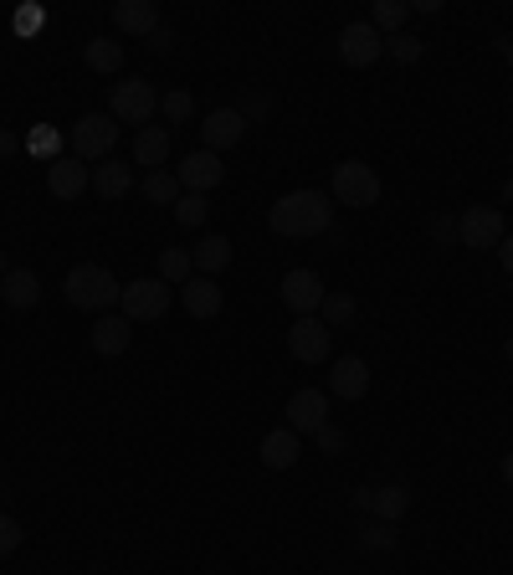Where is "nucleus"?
I'll return each instance as SVG.
<instances>
[{
    "label": "nucleus",
    "mask_w": 513,
    "mask_h": 575,
    "mask_svg": "<svg viewBox=\"0 0 513 575\" xmlns=\"http://www.w3.org/2000/svg\"><path fill=\"white\" fill-rule=\"evenodd\" d=\"M170 211H175V221H180V226H201L211 206H205V196H195V190H180V201H175Z\"/></svg>",
    "instance_id": "nucleus-32"
},
{
    "label": "nucleus",
    "mask_w": 513,
    "mask_h": 575,
    "mask_svg": "<svg viewBox=\"0 0 513 575\" xmlns=\"http://www.w3.org/2000/svg\"><path fill=\"white\" fill-rule=\"evenodd\" d=\"M267 108H273V98H247L241 103V119H267Z\"/></svg>",
    "instance_id": "nucleus-38"
},
{
    "label": "nucleus",
    "mask_w": 513,
    "mask_h": 575,
    "mask_svg": "<svg viewBox=\"0 0 513 575\" xmlns=\"http://www.w3.org/2000/svg\"><path fill=\"white\" fill-rule=\"evenodd\" d=\"M380 51H385V36H380L370 21L339 26V62H349V68H375Z\"/></svg>",
    "instance_id": "nucleus-10"
},
{
    "label": "nucleus",
    "mask_w": 513,
    "mask_h": 575,
    "mask_svg": "<svg viewBox=\"0 0 513 575\" xmlns=\"http://www.w3.org/2000/svg\"><path fill=\"white\" fill-rule=\"evenodd\" d=\"M256 457H262V468L283 473V468H293V462L303 457V437L288 432V426H277V432H267V437L256 442Z\"/></svg>",
    "instance_id": "nucleus-18"
},
{
    "label": "nucleus",
    "mask_w": 513,
    "mask_h": 575,
    "mask_svg": "<svg viewBox=\"0 0 513 575\" xmlns=\"http://www.w3.org/2000/svg\"><path fill=\"white\" fill-rule=\"evenodd\" d=\"M83 62L93 72H119L123 68V42H114V36H93L83 47Z\"/></svg>",
    "instance_id": "nucleus-25"
},
{
    "label": "nucleus",
    "mask_w": 513,
    "mask_h": 575,
    "mask_svg": "<svg viewBox=\"0 0 513 575\" xmlns=\"http://www.w3.org/2000/svg\"><path fill=\"white\" fill-rule=\"evenodd\" d=\"M114 144H119V124L108 119V114H83V119L72 124V154H77L83 165L114 160Z\"/></svg>",
    "instance_id": "nucleus-4"
},
{
    "label": "nucleus",
    "mask_w": 513,
    "mask_h": 575,
    "mask_svg": "<svg viewBox=\"0 0 513 575\" xmlns=\"http://www.w3.org/2000/svg\"><path fill=\"white\" fill-rule=\"evenodd\" d=\"M114 26L129 36H150L154 26H159V5H154V0H119V5H114Z\"/></svg>",
    "instance_id": "nucleus-22"
},
{
    "label": "nucleus",
    "mask_w": 513,
    "mask_h": 575,
    "mask_svg": "<svg viewBox=\"0 0 513 575\" xmlns=\"http://www.w3.org/2000/svg\"><path fill=\"white\" fill-rule=\"evenodd\" d=\"M498 257H503V272L513 278V237H503V247H498Z\"/></svg>",
    "instance_id": "nucleus-41"
},
{
    "label": "nucleus",
    "mask_w": 513,
    "mask_h": 575,
    "mask_svg": "<svg viewBox=\"0 0 513 575\" xmlns=\"http://www.w3.org/2000/svg\"><path fill=\"white\" fill-rule=\"evenodd\" d=\"M503 483L513 489V453H503Z\"/></svg>",
    "instance_id": "nucleus-42"
},
{
    "label": "nucleus",
    "mask_w": 513,
    "mask_h": 575,
    "mask_svg": "<svg viewBox=\"0 0 513 575\" xmlns=\"http://www.w3.org/2000/svg\"><path fill=\"white\" fill-rule=\"evenodd\" d=\"M159 278L170 288H186L190 278H195V262H190L186 247H165V253H159Z\"/></svg>",
    "instance_id": "nucleus-28"
},
{
    "label": "nucleus",
    "mask_w": 513,
    "mask_h": 575,
    "mask_svg": "<svg viewBox=\"0 0 513 575\" xmlns=\"http://www.w3.org/2000/svg\"><path fill=\"white\" fill-rule=\"evenodd\" d=\"M267 226L288 242L324 237L329 226H334V201H329L324 190H288V196H277L267 206Z\"/></svg>",
    "instance_id": "nucleus-1"
},
{
    "label": "nucleus",
    "mask_w": 513,
    "mask_h": 575,
    "mask_svg": "<svg viewBox=\"0 0 513 575\" xmlns=\"http://www.w3.org/2000/svg\"><path fill=\"white\" fill-rule=\"evenodd\" d=\"M431 237H437V242H457V221L437 216V221H431Z\"/></svg>",
    "instance_id": "nucleus-39"
},
{
    "label": "nucleus",
    "mask_w": 513,
    "mask_h": 575,
    "mask_svg": "<svg viewBox=\"0 0 513 575\" xmlns=\"http://www.w3.org/2000/svg\"><path fill=\"white\" fill-rule=\"evenodd\" d=\"M134 190V160H103L93 165V196L98 201H123Z\"/></svg>",
    "instance_id": "nucleus-17"
},
{
    "label": "nucleus",
    "mask_w": 513,
    "mask_h": 575,
    "mask_svg": "<svg viewBox=\"0 0 513 575\" xmlns=\"http://www.w3.org/2000/svg\"><path fill=\"white\" fill-rule=\"evenodd\" d=\"M503 57H509V68H513V42H509V51H503Z\"/></svg>",
    "instance_id": "nucleus-46"
},
{
    "label": "nucleus",
    "mask_w": 513,
    "mask_h": 575,
    "mask_svg": "<svg viewBox=\"0 0 513 575\" xmlns=\"http://www.w3.org/2000/svg\"><path fill=\"white\" fill-rule=\"evenodd\" d=\"M503 211L498 206H467L457 216V242L467 253H498L503 247Z\"/></svg>",
    "instance_id": "nucleus-5"
},
{
    "label": "nucleus",
    "mask_w": 513,
    "mask_h": 575,
    "mask_svg": "<svg viewBox=\"0 0 513 575\" xmlns=\"http://www.w3.org/2000/svg\"><path fill=\"white\" fill-rule=\"evenodd\" d=\"M21 144H16V134H11V129H0V160H5V154H16Z\"/></svg>",
    "instance_id": "nucleus-40"
},
{
    "label": "nucleus",
    "mask_w": 513,
    "mask_h": 575,
    "mask_svg": "<svg viewBox=\"0 0 513 575\" xmlns=\"http://www.w3.org/2000/svg\"><path fill=\"white\" fill-rule=\"evenodd\" d=\"M503 360H513V339H503Z\"/></svg>",
    "instance_id": "nucleus-44"
},
{
    "label": "nucleus",
    "mask_w": 513,
    "mask_h": 575,
    "mask_svg": "<svg viewBox=\"0 0 513 575\" xmlns=\"http://www.w3.org/2000/svg\"><path fill=\"white\" fill-rule=\"evenodd\" d=\"M144 42H150V51H170L175 47V26H165V21H159V26H154Z\"/></svg>",
    "instance_id": "nucleus-36"
},
{
    "label": "nucleus",
    "mask_w": 513,
    "mask_h": 575,
    "mask_svg": "<svg viewBox=\"0 0 513 575\" xmlns=\"http://www.w3.org/2000/svg\"><path fill=\"white\" fill-rule=\"evenodd\" d=\"M175 139L165 124H150V129H134V165L144 169H165V160H170Z\"/></svg>",
    "instance_id": "nucleus-20"
},
{
    "label": "nucleus",
    "mask_w": 513,
    "mask_h": 575,
    "mask_svg": "<svg viewBox=\"0 0 513 575\" xmlns=\"http://www.w3.org/2000/svg\"><path fill=\"white\" fill-rule=\"evenodd\" d=\"M406 508H410V489H406V483H385V489H370V514H375L380 525H395Z\"/></svg>",
    "instance_id": "nucleus-24"
},
{
    "label": "nucleus",
    "mask_w": 513,
    "mask_h": 575,
    "mask_svg": "<svg viewBox=\"0 0 513 575\" xmlns=\"http://www.w3.org/2000/svg\"><path fill=\"white\" fill-rule=\"evenodd\" d=\"M329 350H334V335L324 329V319H319V314H313V319H293L288 355L298 360V365H324Z\"/></svg>",
    "instance_id": "nucleus-9"
},
{
    "label": "nucleus",
    "mask_w": 513,
    "mask_h": 575,
    "mask_svg": "<svg viewBox=\"0 0 513 575\" xmlns=\"http://www.w3.org/2000/svg\"><path fill=\"white\" fill-rule=\"evenodd\" d=\"M175 180H180V190H195V196H205V190H216L226 180V165H222V154H211V150H195L180 160V169H175Z\"/></svg>",
    "instance_id": "nucleus-13"
},
{
    "label": "nucleus",
    "mask_w": 513,
    "mask_h": 575,
    "mask_svg": "<svg viewBox=\"0 0 513 575\" xmlns=\"http://www.w3.org/2000/svg\"><path fill=\"white\" fill-rule=\"evenodd\" d=\"M123 319L129 324H154L170 314V283L165 278H134V283L123 288Z\"/></svg>",
    "instance_id": "nucleus-6"
},
{
    "label": "nucleus",
    "mask_w": 513,
    "mask_h": 575,
    "mask_svg": "<svg viewBox=\"0 0 513 575\" xmlns=\"http://www.w3.org/2000/svg\"><path fill=\"white\" fill-rule=\"evenodd\" d=\"M313 437H319V447H324V453H344V432H339L334 422H329V426H319Z\"/></svg>",
    "instance_id": "nucleus-35"
},
{
    "label": "nucleus",
    "mask_w": 513,
    "mask_h": 575,
    "mask_svg": "<svg viewBox=\"0 0 513 575\" xmlns=\"http://www.w3.org/2000/svg\"><path fill=\"white\" fill-rule=\"evenodd\" d=\"M503 201L513 206V175H509V180H503Z\"/></svg>",
    "instance_id": "nucleus-43"
},
{
    "label": "nucleus",
    "mask_w": 513,
    "mask_h": 575,
    "mask_svg": "<svg viewBox=\"0 0 513 575\" xmlns=\"http://www.w3.org/2000/svg\"><path fill=\"white\" fill-rule=\"evenodd\" d=\"M5 272H11V268H5V253H0V278H5Z\"/></svg>",
    "instance_id": "nucleus-45"
},
{
    "label": "nucleus",
    "mask_w": 513,
    "mask_h": 575,
    "mask_svg": "<svg viewBox=\"0 0 513 575\" xmlns=\"http://www.w3.org/2000/svg\"><path fill=\"white\" fill-rule=\"evenodd\" d=\"M385 51H391L395 62H421V57H427V42L410 32H395V36H385Z\"/></svg>",
    "instance_id": "nucleus-30"
},
{
    "label": "nucleus",
    "mask_w": 513,
    "mask_h": 575,
    "mask_svg": "<svg viewBox=\"0 0 513 575\" xmlns=\"http://www.w3.org/2000/svg\"><path fill=\"white\" fill-rule=\"evenodd\" d=\"M16 544H21V525L11 519V514H0V555H11Z\"/></svg>",
    "instance_id": "nucleus-34"
},
{
    "label": "nucleus",
    "mask_w": 513,
    "mask_h": 575,
    "mask_svg": "<svg viewBox=\"0 0 513 575\" xmlns=\"http://www.w3.org/2000/svg\"><path fill=\"white\" fill-rule=\"evenodd\" d=\"M159 114V93L144 78H129V83H114V98H108V119L114 124H139L150 129V119Z\"/></svg>",
    "instance_id": "nucleus-3"
},
{
    "label": "nucleus",
    "mask_w": 513,
    "mask_h": 575,
    "mask_svg": "<svg viewBox=\"0 0 513 575\" xmlns=\"http://www.w3.org/2000/svg\"><path fill=\"white\" fill-rule=\"evenodd\" d=\"M319 426H329V390H293L288 396V432H298V437H313Z\"/></svg>",
    "instance_id": "nucleus-11"
},
{
    "label": "nucleus",
    "mask_w": 513,
    "mask_h": 575,
    "mask_svg": "<svg viewBox=\"0 0 513 575\" xmlns=\"http://www.w3.org/2000/svg\"><path fill=\"white\" fill-rule=\"evenodd\" d=\"M129 344H134V324L123 314H98V324H93V355L119 360Z\"/></svg>",
    "instance_id": "nucleus-16"
},
{
    "label": "nucleus",
    "mask_w": 513,
    "mask_h": 575,
    "mask_svg": "<svg viewBox=\"0 0 513 575\" xmlns=\"http://www.w3.org/2000/svg\"><path fill=\"white\" fill-rule=\"evenodd\" d=\"M370 390V365L359 355H339L329 365V396H339V401H359Z\"/></svg>",
    "instance_id": "nucleus-15"
},
{
    "label": "nucleus",
    "mask_w": 513,
    "mask_h": 575,
    "mask_svg": "<svg viewBox=\"0 0 513 575\" xmlns=\"http://www.w3.org/2000/svg\"><path fill=\"white\" fill-rule=\"evenodd\" d=\"M509 165H513V150H509Z\"/></svg>",
    "instance_id": "nucleus-47"
},
{
    "label": "nucleus",
    "mask_w": 513,
    "mask_h": 575,
    "mask_svg": "<svg viewBox=\"0 0 513 575\" xmlns=\"http://www.w3.org/2000/svg\"><path fill=\"white\" fill-rule=\"evenodd\" d=\"M201 139H205V150H211V154L241 144V139H247V119H241V108H211L205 124H201Z\"/></svg>",
    "instance_id": "nucleus-14"
},
{
    "label": "nucleus",
    "mask_w": 513,
    "mask_h": 575,
    "mask_svg": "<svg viewBox=\"0 0 513 575\" xmlns=\"http://www.w3.org/2000/svg\"><path fill=\"white\" fill-rule=\"evenodd\" d=\"M57 144H62V139L47 134V129H36V134H32V150H36V154H51V160H62V154H57Z\"/></svg>",
    "instance_id": "nucleus-37"
},
{
    "label": "nucleus",
    "mask_w": 513,
    "mask_h": 575,
    "mask_svg": "<svg viewBox=\"0 0 513 575\" xmlns=\"http://www.w3.org/2000/svg\"><path fill=\"white\" fill-rule=\"evenodd\" d=\"M0 298H5V308H36L41 304V278L32 268H11L0 278Z\"/></svg>",
    "instance_id": "nucleus-21"
},
{
    "label": "nucleus",
    "mask_w": 513,
    "mask_h": 575,
    "mask_svg": "<svg viewBox=\"0 0 513 575\" xmlns=\"http://www.w3.org/2000/svg\"><path fill=\"white\" fill-rule=\"evenodd\" d=\"M410 5H401V0H375V11H370V26H375L380 36H395L401 26H406Z\"/></svg>",
    "instance_id": "nucleus-29"
},
{
    "label": "nucleus",
    "mask_w": 513,
    "mask_h": 575,
    "mask_svg": "<svg viewBox=\"0 0 513 575\" xmlns=\"http://www.w3.org/2000/svg\"><path fill=\"white\" fill-rule=\"evenodd\" d=\"M62 293H68L72 308H87V314H108V308L123 298V283L103 262H77V268L62 278Z\"/></svg>",
    "instance_id": "nucleus-2"
},
{
    "label": "nucleus",
    "mask_w": 513,
    "mask_h": 575,
    "mask_svg": "<svg viewBox=\"0 0 513 575\" xmlns=\"http://www.w3.org/2000/svg\"><path fill=\"white\" fill-rule=\"evenodd\" d=\"M159 114L170 124H190V114H195V98H190L186 87H170L165 98H159Z\"/></svg>",
    "instance_id": "nucleus-31"
},
{
    "label": "nucleus",
    "mask_w": 513,
    "mask_h": 575,
    "mask_svg": "<svg viewBox=\"0 0 513 575\" xmlns=\"http://www.w3.org/2000/svg\"><path fill=\"white\" fill-rule=\"evenodd\" d=\"M365 550H395V525H370L365 529Z\"/></svg>",
    "instance_id": "nucleus-33"
},
{
    "label": "nucleus",
    "mask_w": 513,
    "mask_h": 575,
    "mask_svg": "<svg viewBox=\"0 0 513 575\" xmlns=\"http://www.w3.org/2000/svg\"><path fill=\"white\" fill-rule=\"evenodd\" d=\"M334 201L355 206V211L375 206L380 201V175L365 165V160H344V165H334Z\"/></svg>",
    "instance_id": "nucleus-7"
},
{
    "label": "nucleus",
    "mask_w": 513,
    "mask_h": 575,
    "mask_svg": "<svg viewBox=\"0 0 513 575\" xmlns=\"http://www.w3.org/2000/svg\"><path fill=\"white\" fill-rule=\"evenodd\" d=\"M319 319H324L329 335H334V329H349V324L359 319L355 293H324V308H319Z\"/></svg>",
    "instance_id": "nucleus-26"
},
{
    "label": "nucleus",
    "mask_w": 513,
    "mask_h": 575,
    "mask_svg": "<svg viewBox=\"0 0 513 575\" xmlns=\"http://www.w3.org/2000/svg\"><path fill=\"white\" fill-rule=\"evenodd\" d=\"M277 293H283V304L293 308V319H313V314L324 308L329 288L313 268H293V272H283V288H277Z\"/></svg>",
    "instance_id": "nucleus-8"
},
{
    "label": "nucleus",
    "mask_w": 513,
    "mask_h": 575,
    "mask_svg": "<svg viewBox=\"0 0 513 575\" xmlns=\"http://www.w3.org/2000/svg\"><path fill=\"white\" fill-rule=\"evenodd\" d=\"M139 196H144L150 206H175L180 201V180H175L170 169H150L144 186H139Z\"/></svg>",
    "instance_id": "nucleus-27"
},
{
    "label": "nucleus",
    "mask_w": 513,
    "mask_h": 575,
    "mask_svg": "<svg viewBox=\"0 0 513 575\" xmlns=\"http://www.w3.org/2000/svg\"><path fill=\"white\" fill-rule=\"evenodd\" d=\"M180 304H186L190 319H216L226 298H222V288H216V278H201V272H195V278L180 288Z\"/></svg>",
    "instance_id": "nucleus-19"
},
{
    "label": "nucleus",
    "mask_w": 513,
    "mask_h": 575,
    "mask_svg": "<svg viewBox=\"0 0 513 575\" xmlns=\"http://www.w3.org/2000/svg\"><path fill=\"white\" fill-rule=\"evenodd\" d=\"M190 262H195L201 278L226 272V268H231V237H222V232H216V237H201V242H195V253H190Z\"/></svg>",
    "instance_id": "nucleus-23"
},
{
    "label": "nucleus",
    "mask_w": 513,
    "mask_h": 575,
    "mask_svg": "<svg viewBox=\"0 0 513 575\" xmlns=\"http://www.w3.org/2000/svg\"><path fill=\"white\" fill-rule=\"evenodd\" d=\"M47 190L57 201H77L83 190H93V165H83L77 154H62L47 165Z\"/></svg>",
    "instance_id": "nucleus-12"
}]
</instances>
